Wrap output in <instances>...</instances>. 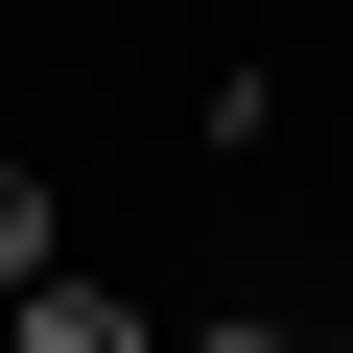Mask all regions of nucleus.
<instances>
[{
  "instance_id": "7ed1b4c3",
  "label": "nucleus",
  "mask_w": 353,
  "mask_h": 353,
  "mask_svg": "<svg viewBox=\"0 0 353 353\" xmlns=\"http://www.w3.org/2000/svg\"><path fill=\"white\" fill-rule=\"evenodd\" d=\"M330 353H353V306H330Z\"/></svg>"
},
{
  "instance_id": "20e7f679",
  "label": "nucleus",
  "mask_w": 353,
  "mask_h": 353,
  "mask_svg": "<svg viewBox=\"0 0 353 353\" xmlns=\"http://www.w3.org/2000/svg\"><path fill=\"white\" fill-rule=\"evenodd\" d=\"M330 283H353V259H330Z\"/></svg>"
},
{
  "instance_id": "f257e3e1",
  "label": "nucleus",
  "mask_w": 353,
  "mask_h": 353,
  "mask_svg": "<svg viewBox=\"0 0 353 353\" xmlns=\"http://www.w3.org/2000/svg\"><path fill=\"white\" fill-rule=\"evenodd\" d=\"M48 236H71V212H48V165H0V306H48V283H71Z\"/></svg>"
},
{
  "instance_id": "f03ea898",
  "label": "nucleus",
  "mask_w": 353,
  "mask_h": 353,
  "mask_svg": "<svg viewBox=\"0 0 353 353\" xmlns=\"http://www.w3.org/2000/svg\"><path fill=\"white\" fill-rule=\"evenodd\" d=\"M165 353H330V330H165Z\"/></svg>"
}]
</instances>
